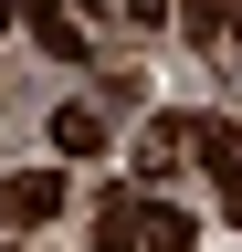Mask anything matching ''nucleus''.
<instances>
[{
    "label": "nucleus",
    "mask_w": 242,
    "mask_h": 252,
    "mask_svg": "<svg viewBox=\"0 0 242 252\" xmlns=\"http://www.w3.org/2000/svg\"><path fill=\"white\" fill-rule=\"evenodd\" d=\"M147 220H158V189H105L95 200V252H147Z\"/></svg>",
    "instance_id": "obj_1"
},
{
    "label": "nucleus",
    "mask_w": 242,
    "mask_h": 252,
    "mask_svg": "<svg viewBox=\"0 0 242 252\" xmlns=\"http://www.w3.org/2000/svg\"><path fill=\"white\" fill-rule=\"evenodd\" d=\"M147 252H190V210L158 200V220H147Z\"/></svg>",
    "instance_id": "obj_9"
},
{
    "label": "nucleus",
    "mask_w": 242,
    "mask_h": 252,
    "mask_svg": "<svg viewBox=\"0 0 242 252\" xmlns=\"http://www.w3.org/2000/svg\"><path fill=\"white\" fill-rule=\"evenodd\" d=\"M190 147H200L210 189H221V210L242 220V126H232V116H190Z\"/></svg>",
    "instance_id": "obj_2"
},
{
    "label": "nucleus",
    "mask_w": 242,
    "mask_h": 252,
    "mask_svg": "<svg viewBox=\"0 0 242 252\" xmlns=\"http://www.w3.org/2000/svg\"><path fill=\"white\" fill-rule=\"evenodd\" d=\"M190 32L232 63V53H242V0H190Z\"/></svg>",
    "instance_id": "obj_7"
},
{
    "label": "nucleus",
    "mask_w": 242,
    "mask_h": 252,
    "mask_svg": "<svg viewBox=\"0 0 242 252\" xmlns=\"http://www.w3.org/2000/svg\"><path fill=\"white\" fill-rule=\"evenodd\" d=\"M11 21H21V0H0V32H11Z\"/></svg>",
    "instance_id": "obj_10"
},
{
    "label": "nucleus",
    "mask_w": 242,
    "mask_h": 252,
    "mask_svg": "<svg viewBox=\"0 0 242 252\" xmlns=\"http://www.w3.org/2000/svg\"><path fill=\"white\" fill-rule=\"evenodd\" d=\"M21 21H32V42H42L53 63H84V21H74V11H53V0H32Z\"/></svg>",
    "instance_id": "obj_5"
},
{
    "label": "nucleus",
    "mask_w": 242,
    "mask_h": 252,
    "mask_svg": "<svg viewBox=\"0 0 242 252\" xmlns=\"http://www.w3.org/2000/svg\"><path fill=\"white\" fill-rule=\"evenodd\" d=\"M95 21H105V32H158L169 0H95Z\"/></svg>",
    "instance_id": "obj_8"
},
{
    "label": "nucleus",
    "mask_w": 242,
    "mask_h": 252,
    "mask_svg": "<svg viewBox=\"0 0 242 252\" xmlns=\"http://www.w3.org/2000/svg\"><path fill=\"white\" fill-rule=\"evenodd\" d=\"M53 147L64 158H105V116L95 105H53Z\"/></svg>",
    "instance_id": "obj_6"
},
{
    "label": "nucleus",
    "mask_w": 242,
    "mask_h": 252,
    "mask_svg": "<svg viewBox=\"0 0 242 252\" xmlns=\"http://www.w3.org/2000/svg\"><path fill=\"white\" fill-rule=\"evenodd\" d=\"M179 158H200V147H190V116H147V137H137V189H169Z\"/></svg>",
    "instance_id": "obj_4"
},
{
    "label": "nucleus",
    "mask_w": 242,
    "mask_h": 252,
    "mask_svg": "<svg viewBox=\"0 0 242 252\" xmlns=\"http://www.w3.org/2000/svg\"><path fill=\"white\" fill-rule=\"evenodd\" d=\"M64 200H74V179H64V168H21V179H0V220H11V231H42Z\"/></svg>",
    "instance_id": "obj_3"
}]
</instances>
